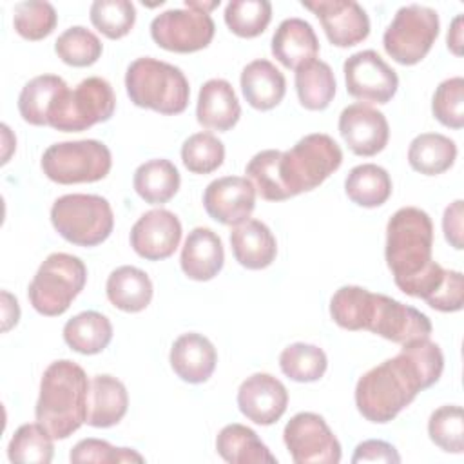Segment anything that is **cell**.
<instances>
[{"label":"cell","instance_id":"obj_18","mask_svg":"<svg viewBox=\"0 0 464 464\" xmlns=\"http://www.w3.org/2000/svg\"><path fill=\"white\" fill-rule=\"evenodd\" d=\"M339 132L353 154L375 156L388 143L390 125L381 111L366 103H352L339 114Z\"/></svg>","mask_w":464,"mask_h":464},{"label":"cell","instance_id":"obj_44","mask_svg":"<svg viewBox=\"0 0 464 464\" xmlns=\"http://www.w3.org/2000/svg\"><path fill=\"white\" fill-rule=\"evenodd\" d=\"M428 435L446 453L464 451V419L462 408L446 404L437 408L428 420Z\"/></svg>","mask_w":464,"mask_h":464},{"label":"cell","instance_id":"obj_20","mask_svg":"<svg viewBox=\"0 0 464 464\" xmlns=\"http://www.w3.org/2000/svg\"><path fill=\"white\" fill-rule=\"evenodd\" d=\"M174 373L190 384H199L210 379L216 370L218 353L214 344L201 334L188 332L179 335L169 355Z\"/></svg>","mask_w":464,"mask_h":464},{"label":"cell","instance_id":"obj_6","mask_svg":"<svg viewBox=\"0 0 464 464\" xmlns=\"http://www.w3.org/2000/svg\"><path fill=\"white\" fill-rule=\"evenodd\" d=\"M87 268L76 256L54 252L36 270L29 283L27 295L33 308L47 317L67 312L76 295L83 290Z\"/></svg>","mask_w":464,"mask_h":464},{"label":"cell","instance_id":"obj_50","mask_svg":"<svg viewBox=\"0 0 464 464\" xmlns=\"http://www.w3.org/2000/svg\"><path fill=\"white\" fill-rule=\"evenodd\" d=\"M448 49L455 54L460 56L462 54V14H457L450 25L448 31Z\"/></svg>","mask_w":464,"mask_h":464},{"label":"cell","instance_id":"obj_30","mask_svg":"<svg viewBox=\"0 0 464 464\" xmlns=\"http://www.w3.org/2000/svg\"><path fill=\"white\" fill-rule=\"evenodd\" d=\"M63 78L56 74H40L29 80L18 96V111L24 121L44 127L49 125V112L63 91H67Z\"/></svg>","mask_w":464,"mask_h":464},{"label":"cell","instance_id":"obj_16","mask_svg":"<svg viewBox=\"0 0 464 464\" xmlns=\"http://www.w3.org/2000/svg\"><path fill=\"white\" fill-rule=\"evenodd\" d=\"M301 4L319 18L326 38L337 47H352L370 34V18L353 0H315Z\"/></svg>","mask_w":464,"mask_h":464},{"label":"cell","instance_id":"obj_25","mask_svg":"<svg viewBox=\"0 0 464 464\" xmlns=\"http://www.w3.org/2000/svg\"><path fill=\"white\" fill-rule=\"evenodd\" d=\"M129 408V393L125 384L107 373L91 379L87 401V424L94 428H111L118 424Z\"/></svg>","mask_w":464,"mask_h":464},{"label":"cell","instance_id":"obj_42","mask_svg":"<svg viewBox=\"0 0 464 464\" xmlns=\"http://www.w3.org/2000/svg\"><path fill=\"white\" fill-rule=\"evenodd\" d=\"M225 145L212 132H196L181 145V161L194 174H210L221 167Z\"/></svg>","mask_w":464,"mask_h":464},{"label":"cell","instance_id":"obj_34","mask_svg":"<svg viewBox=\"0 0 464 464\" xmlns=\"http://www.w3.org/2000/svg\"><path fill=\"white\" fill-rule=\"evenodd\" d=\"M335 76L323 60H312L295 69V91L301 105L308 111H323L335 96Z\"/></svg>","mask_w":464,"mask_h":464},{"label":"cell","instance_id":"obj_49","mask_svg":"<svg viewBox=\"0 0 464 464\" xmlns=\"http://www.w3.org/2000/svg\"><path fill=\"white\" fill-rule=\"evenodd\" d=\"M20 319V308L16 297H13L7 290H2V330H11Z\"/></svg>","mask_w":464,"mask_h":464},{"label":"cell","instance_id":"obj_8","mask_svg":"<svg viewBox=\"0 0 464 464\" xmlns=\"http://www.w3.org/2000/svg\"><path fill=\"white\" fill-rule=\"evenodd\" d=\"M116 96L111 83L100 76L82 80L72 91L60 94L49 112V127L62 132H80L96 123L111 120Z\"/></svg>","mask_w":464,"mask_h":464},{"label":"cell","instance_id":"obj_43","mask_svg":"<svg viewBox=\"0 0 464 464\" xmlns=\"http://www.w3.org/2000/svg\"><path fill=\"white\" fill-rule=\"evenodd\" d=\"M58 22V14L49 2L29 0L14 5L13 11V25L14 31L31 42L42 40L49 36Z\"/></svg>","mask_w":464,"mask_h":464},{"label":"cell","instance_id":"obj_9","mask_svg":"<svg viewBox=\"0 0 464 464\" xmlns=\"http://www.w3.org/2000/svg\"><path fill=\"white\" fill-rule=\"evenodd\" d=\"M40 165L54 183H92L111 172L112 156L109 147L98 140L60 141L45 149Z\"/></svg>","mask_w":464,"mask_h":464},{"label":"cell","instance_id":"obj_13","mask_svg":"<svg viewBox=\"0 0 464 464\" xmlns=\"http://www.w3.org/2000/svg\"><path fill=\"white\" fill-rule=\"evenodd\" d=\"M343 72L348 94L361 102L388 103L399 87L397 72L373 49L348 56L343 63Z\"/></svg>","mask_w":464,"mask_h":464},{"label":"cell","instance_id":"obj_10","mask_svg":"<svg viewBox=\"0 0 464 464\" xmlns=\"http://www.w3.org/2000/svg\"><path fill=\"white\" fill-rule=\"evenodd\" d=\"M439 14L435 9L410 4L401 7L382 34L388 56L401 65L419 63L439 36Z\"/></svg>","mask_w":464,"mask_h":464},{"label":"cell","instance_id":"obj_41","mask_svg":"<svg viewBox=\"0 0 464 464\" xmlns=\"http://www.w3.org/2000/svg\"><path fill=\"white\" fill-rule=\"evenodd\" d=\"M91 24L107 38L118 40L130 33L136 22V7L129 0H96L89 11Z\"/></svg>","mask_w":464,"mask_h":464},{"label":"cell","instance_id":"obj_3","mask_svg":"<svg viewBox=\"0 0 464 464\" xmlns=\"http://www.w3.org/2000/svg\"><path fill=\"white\" fill-rule=\"evenodd\" d=\"M89 386L85 370L69 359L45 368L34 415L53 439H67L87 420Z\"/></svg>","mask_w":464,"mask_h":464},{"label":"cell","instance_id":"obj_26","mask_svg":"<svg viewBox=\"0 0 464 464\" xmlns=\"http://www.w3.org/2000/svg\"><path fill=\"white\" fill-rule=\"evenodd\" d=\"M239 82L245 100L257 111L274 109L281 103L286 92L285 74L265 58L245 65Z\"/></svg>","mask_w":464,"mask_h":464},{"label":"cell","instance_id":"obj_51","mask_svg":"<svg viewBox=\"0 0 464 464\" xmlns=\"http://www.w3.org/2000/svg\"><path fill=\"white\" fill-rule=\"evenodd\" d=\"M219 5V0H214V2H194V0H185V7L188 9H196V11H201V13H208L212 9H216Z\"/></svg>","mask_w":464,"mask_h":464},{"label":"cell","instance_id":"obj_7","mask_svg":"<svg viewBox=\"0 0 464 464\" xmlns=\"http://www.w3.org/2000/svg\"><path fill=\"white\" fill-rule=\"evenodd\" d=\"M54 230L78 246L103 243L114 228L111 203L96 194H65L51 207Z\"/></svg>","mask_w":464,"mask_h":464},{"label":"cell","instance_id":"obj_35","mask_svg":"<svg viewBox=\"0 0 464 464\" xmlns=\"http://www.w3.org/2000/svg\"><path fill=\"white\" fill-rule=\"evenodd\" d=\"M346 196L359 207H381L392 196V178L375 163L353 167L344 179Z\"/></svg>","mask_w":464,"mask_h":464},{"label":"cell","instance_id":"obj_24","mask_svg":"<svg viewBox=\"0 0 464 464\" xmlns=\"http://www.w3.org/2000/svg\"><path fill=\"white\" fill-rule=\"evenodd\" d=\"M230 245L236 261L248 270H261L274 263L277 241L272 230L259 219H246L230 232Z\"/></svg>","mask_w":464,"mask_h":464},{"label":"cell","instance_id":"obj_38","mask_svg":"<svg viewBox=\"0 0 464 464\" xmlns=\"http://www.w3.org/2000/svg\"><path fill=\"white\" fill-rule=\"evenodd\" d=\"M372 295L373 292L355 285H346L335 290V294L330 299V315L334 323L352 332L364 330L372 304Z\"/></svg>","mask_w":464,"mask_h":464},{"label":"cell","instance_id":"obj_37","mask_svg":"<svg viewBox=\"0 0 464 464\" xmlns=\"http://www.w3.org/2000/svg\"><path fill=\"white\" fill-rule=\"evenodd\" d=\"M279 366L281 372L295 382H314L324 375L328 359L315 344L294 343L281 352Z\"/></svg>","mask_w":464,"mask_h":464},{"label":"cell","instance_id":"obj_1","mask_svg":"<svg viewBox=\"0 0 464 464\" xmlns=\"http://www.w3.org/2000/svg\"><path fill=\"white\" fill-rule=\"evenodd\" d=\"M444 370L440 346L430 337L402 344L401 352L368 370L355 386L359 413L375 424L393 420L419 392L433 386Z\"/></svg>","mask_w":464,"mask_h":464},{"label":"cell","instance_id":"obj_22","mask_svg":"<svg viewBox=\"0 0 464 464\" xmlns=\"http://www.w3.org/2000/svg\"><path fill=\"white\" fill-rule=\"evenodd\" d=\"M239 100L227 80L212 78L201 85L198 94L196 118L203 127L225 132L239 121Z\"/></svg>","mask_w":464,"mask_h":464},{"label":"cell","instance_id":"obj_45","mask_svg":"<svg viewBox=\"0 0 464 464\" xmlns=\"http://www.w3.org/2000/svg\"><path fill=\"white\" fill-rule=\"evenodd\" d=\"M433 116L450 129L464 125V78L453 76L439 83L431 100Z\"/></svg>","mask_w":464,"mask_h":464},{"label":"cell","instance_id":"obj_46","mask_svg":"<svg viewBox=\"0 0 464 464\" xmlns=\"http://www.w3.org/2000/svg\"><path fill=\"white\" fill-rule=\"evenodd\" d=\"M69 460L74 464L98 462V464H118V462H143V457L130 448H116L102 439H83L71 450Z\"/></svg>","mask_w":464,"mask_h":464},{"label":"cell","instance_id":"obj_2","mask_svg":"<svg viewBox=\"0 0 464 464\" xmlns=\"http://www.w3.org/2000/svg\"><path fill=\"white\" fill-rule=\"evenodd\" d=\"M343 163L337 141L323 132L306 134L288 150L266 149L252 156L245 174L266 201H285L317 188Z\"/></svg>","mask_w":464,"mask_h":464},{"label":"cell","instance_id":"obj_31","mask_svg":"<svg viewBox=\"0 0 464 464\" xmlns=\"http://www.w3.org/2000/svg\"><path fill=\"white\" fill-rule=\"evenodd\" d=\"M179 183L181 178L176 165L163 158L141 163L134 170L132 178L136 194L149 205H163L172 199L179 188Z\"/></svg>","mask_w":464,"mask_h":464},{"label":"cell","instance_id":"obj_17","mask_svg":"<svg viewBox=\"0 0 464 464\" xmlns=\"http://www.w3.org/2000/svg\"><path fill=\"white\" fill-rule=\"evenodd\" d=\"M181 241V223L178 216L165 208L145 212L130 228V246L147 261L167 259Z\"/></svg>","mask_w":464,"mask_h":464},{"label":"cell","instance_id":"obj_27","mask_svg":"<svg viewBox=\"0 0 464 464\" xmlns=\"http://www.w3.org/2000/svg\"><path fill=\"white\" fill-rule=\"evenodd\" d=\"M410 295L424 299L439 312H459L464 303V277L459 270H446L435 261Z\"/></svg>","mask_w":464,"mask_h":464},{"label":"cell","instance_id":"obj_12","mask_svg":"<svg viewBox=\"0 0 464 464\" xmlns=\"http://www.w3.org/2000/svg\"><path fill=\"white\" fill-rule=\"evenodd\" d=\"M216 33L208 13L196 9H169L150 22L152 40L165 51L196 53L205 49Z\"/></svg>","mask_w":464,"mask_h":464},{"label":"cell","instance_id":"obj_14","mask_svg":"<svg viewBox=\"0 0 464 464\" xmlns=\"http://www.w3.org/2000/svg\"><path fill=\"white\" fill-rule=\"evenodd\" d=\"M366 330L392 343L404 344L413 339L430 337L431 321L426 314L410 304H404L384 294H373Z\"/></svg>","mask_w":464,"mask_h":464},{"label":"cell","instance_id":"obj_39","mask_svg":"<svg viewBox=\"0 0 464 464\" xmlns=\"http://www.w3.org/2000/svg\"><path fill=\"white\" fill-rule=\"evenodd\" d=\"M272 20V4L268 0H232L225 7L227 27L241 38H256Z\"/></svg>","mask_w":464,"mask_h":464},{"label":"cell","instance_id":"obj_28","mask_svg":"<svg viewBox=\"0 0 464 464\" xmlns=\"http://www.w3.org/2000/svg\"><path fill=\"white\" fill-rule=\"evenodd\" d=\"M105 292L111 304L118 310L136 314L150 304L154 290L150 277L141 268L123 265L111 272Z\"/></svg>","mask_w":464,"mask_h":464},{"label":"cell","instance_id":"obj_23","mask_svg":"<svg viewBox=\"0 0 464 464\" xmlns=\"http://www.w3.org/2000/svg\"><path fill=\"white\" fill-rule=\"evenodd\" d=\"M319 53V40L314 27L303 18L283 20L272 36V54L286 69H297Z\"/></svg>","mask_w":464,"mask_h":464},{"label":"cell","instance_id":"obj_21","mask_svg":"<svg viewBox=\"0 0 464 464\" xmlns=\"http://www.w3.org/2000/svg\"><path fill=\"white\" fill-rule=\"evenodd\" d=\"M179 263L188 279L210 281L219 274L225 263L221 237L207 227L192 228L183 243Z\"/></svg>","mask_w":464,"mask_h":464},{"label":"cell","instance_id":"obj_5","mask_svg":"<svg viewBox=\"0 0 464 464\" xmlns=\"http://www.w3.org/2000/svg\"><path fill=\"white\" fill-rule=\"evenodd\" d=\"M125 89L134 105L160 114L183 112L190 96L183 71L150 56L136 58L127 67Z\"/></svg>","mask_w":464,"mask_h":464},{"label":"cell","instance_id":"obj_4","mask_svg":"<svg viewBox=\"0 0 464 464\" xmlns=\"http://www.w3.org/2000/svg\"><path fill=\"white\" fill-rule=\"evenodd\" d=\"M433 223L417 207L399 208L386 225V265L395 285L408 295L415 283L433 266Z\"/></svg>","mask_w":464,"mask_h":464},{"label":"cell","instance_id":"obj_48","mask_svg":"<svg viewBox=\"0 0 464 464\" xmlns=\"http://www.w3.org/2000/svg\"><path fill=\"white\" fill-rule=\"evenodd\" d=\"M462 199H455L453 203H450L444 210L442 216V230H444V237L446 241L455 248V250H462L464 243H462V216H464V208H462Z\"/></svg>","mask_w":464,"mask_h":464},{"label":"cell","instance_id":"obj_47","mask_svg":"<svg viewBox=\"0 0 464 464\" xmlns=\"http://www.w3.org/2000/svg\"><path fill=\"white\" fill-rule=\"evenodd\" d=\"M352 462H388V464H399L401 462V455L397 453L395 446H392L390 442L379 440V439H370L364 440L361 444H357Z\"/></svg>","mask_w":464,"mask_h":464},{"label":"cell","instance_id":"obj_36","mask_svg":"<svg viewBox=\"0 0 464 464\" xmlns=\"http://www.w3.org/2000/svg\"><path fill=\"white\" fill-rule=\"evenodd\" d=\"M51 433L40 422L22 424L7 446V457L18 464H49L54 455Z\"/></svg>","mask_w":464,"mask_h":464},{"label":"cell","instance_id":"obj_11","mask_svg":"<svg viewBox=\"0 0 464 464\" xmlns=\"http://www.w3.org/2000/svg\"><path fill=\"white\" fill-rule=\"evenodd\" d=\"M283 439L295 464H337L341 460V444L317 413H295L286 422Z\"/></svg>","mask_w":464,"mask_h":464},{"label":"cell","instance_id":"obj_40","mask_svg":"<svg viewBox=\"0 0 464 464\" xmlns=\"http://www.w3.org/2000/svg\"><path fill=\"white\" fill-rule=\"evenodd\" d=\"M54 51L58 58L72 67H89L102 56L103 45L100 38L82 25H72L65 29L54 42Z\"/></svg>","mask_w":464,"mask_h":464},{"label":"cell","instance_id":"obj_32","mask_svg":"<svg viewBox=\"0 0 464 464\" xmlns=\"http://www.w3.org/2000/svg\"><path fill=\"white\" fill-rule=\"evenodd\" d=\"M112 339L111 321L94 310H87L71 317L63 326V341L67 346L83 355L103 352Z\"/></svg>","mask_w":464,"mask_h":464},{"label":"cell","instance_id":"obj_19","mask_svg":"<svg viewBox=\"0 0 464 464\" xmlns=\"http://www.w3.org/2000/svg\"><path fill=\"white\" fill-rule=\"evenodd\" d=\"M239 411L252 422L268 426L277 422L288 406L285 384L270 373H252L237 390Z\"/></svg>","mask_w":464,"mask_h":464},{"label":"cell","instance_id":"obj_33","mask_svg":"<svg viewBox=\"0 0 464 464\" xmlns=\"http://www.w3.org/2000/svg\"><path fill=\"white\" fill-rule=\"evenodd\" d=\"M457 158V145L451 138L439 132H422L415 136L408 149V163L424 176L446 172Z\"/></svg>","mask_w":464,"mask_h":464},{"label":"cell","instance_id":"obj_29","mask_svg":"<svg viewBox=\"0 0 464 464\" xmlns=\"http://www.w3.org/2000/svg\"><path fill=\"white\" fill-rule=\"evenodd\" d=\"M216 450L230 464H277V459L257 433L237 422L221 428L216 437Z\"/></svg>","mask_w":464,"mask_h":464},{"label":"cell","instance_id":"obj_15","mask_svg":"<svg viewBox=\"0 0 464 464\" xmlns=\"http://www.w3.org/2000/svg\"><path fill=\"white\" fill-rule=\"evenodd\" d=\"M203 207L207 214L221 225H241L250 218L256 207V187L243 176L218 178L207 185Z\"/></svg>","mask_w":464,"mask_h":464}]
</instances>
